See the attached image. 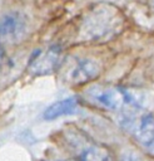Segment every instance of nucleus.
Returning a JSON list of instances; mask_svg holds the SVG:
<instances>
[{"label":"nucleus","instance_id":"1","mask_svg":"<svg viewBox=\"0 0 154 161\" xmlns=\"http://www.w3.org/2000/svg\"><path fill=\"white\" fill-rule=\"evenodd\" d=\"M123 26L120 11L108 4H101L90 10L81 21L80 36L89 42H101L113 38Z\"/></svg>","mask_w":154,"mask_h":161},{"label":"nucleus","instance_id":"2","mask_svg":"<svg viewBox=\"0 0 154 161\" xmlns=\"http://www.w3.org/2000/svg\"><path fill=\"white\" fill-rule=\"evenodd\" d=\"M61 142L74 156L75 161H113L109 150L93 140L84 131L75 126H66L60 130Z\"/></svg>","mask_w":154,"mask_h":161},{"label":"nucleus","instance_id":"3","mask_svg":"<svg viewBox=\"0 0 154 161\" xmlns=\"http://www.w3.org/2000/svg\"><path fill=\"white\" fill-rule=\"evenodd\" d=\"M88 99L106 111L129 112L141 107V101L135 92L119 86H94L86 92Z\"/></svg>","mask_w":154,"mask_h":161},{"label":"nucleus","instance_id":"4","mask_svg":"<svg viewBox=\"0 0 154 161\" xmlns=\"http://www.w3.org/2000/svg\"><path fill=\"white\" fill-rule=\"evenodd\" d=\"M136 112L138 109L125 112L126 125L140 145L154 150V114L146 112L136 114Z\"/></svg>","mask_w":154,"mask_h":161},{"label":"nucleus","instance_id":"5","mask_svg":"<svg viewBox=\"0 0 154 161\" xmlns=\"http://www.w3.org/2000/svg\"><path fill=\"white\" fill-rule=\"evenodd\" d=\"M101 72L98 62L90 58H78L64 69V79L71 86H83L94 80Z\"/></svg>","mask_w":154,"mask_h":161},{"label":"nucleus","instance_id":"6","mask_svg":"<svg viewBox=\"0 0 154 161\" xmlns=\"http://www.w3.org/2000/svg\"><path fill=\"white\" fill-rule=\"evenodd\" d=\"M61 49L50 45L35 50L28 63V70L33 75H45L53 73L61 63Z\"/></svg>","mask_w":154,"mask_h":161},{"label":"nucleus","instance_id":"7","mask_svg":"<svg viewBox=\"0 0 154 161\" xmlns=\"http://www.w3.org/2000/svg\"><path fill=\"white\" fill-rule=\"evenodd\" d=\"M28 30L26 18L18 11L5 14L0 19V39L6 42L20 40Z\"/></svg>","mask_w":154,"mask_h":161},{"label":"nucleus","instance_id":"8","mask_svg":"<svg viewBox=\"0 0 154 161\" xmlns=\"http://www.w3.org/2000/svg\"><path fill=\"white\" fill-rule=\"evenodd\" d=\"M79 111V101L76 98H64L50 104L43 113L44 119H56L63 116L74 114Z\"/></svg>","mask_w":154,"mask_h":161},{"label":"nucleus","instance_id":"9","mask_svg":"<svg viewBox=\"0 0 154 161\" xmlns=\"http://www.w3.org/2000/svg\"><path fill=\"white\" fill-rule=\"evenodd\" d=\"M120 161H145V160L135 151H125L123 152Z\"/></svg>","mask_w":154,"mask_h":161},{"label":"nucleus","instance_id":"10","mask_svg":"<svg viewBox=\"0 0 154 161\" xmlns=\"http://www.w3.org/2000/svg\"><path fill=\"white\" fill-rule=\"evenodd\" d=\"M66 161H75V160H66Z\"/></svg>","mask_w":154,"mask_h":161},{"label":"nucleus","instance_id":"11","mask_svg":"<svg viewBox=\"0 0 154 161\" xmlns=\"http://www.w3.org/2000/svg\"><path fill=\"white\" fill-rule=\"evenodd\" d=\"M153 4H154V0H153Z\"/></svg>","mask_w":154,"mask_h":161}]
</instances>
